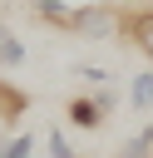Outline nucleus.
Masks as SVG:
<instances>
[{"mask_svg":"<svg viewBox=\"0 0 153 158\" xmlns=\"http://www.w3.org/2000/svg\"><path fill=\"white\" fill-rule=\"evenodd\" d=\"M25 109H30V94H25V89H15L10 79H0V123H5V133L25 118Z\"/></svg>","mask_w":153,"mask_h":158,"instance_id":"nucleus-5","label":"nucleus"},{"mask_svg":"<svg viewBox=\"0 0 153 158\" xmlns=\"http://www.w3.org/2000/svg\"><path fill=\"white\" fill-rule=\"evenodd\" d=\"M123 35L143 49V59L153 64V10H123Z\"/></svg>","mask_w":153,"mask_h":158,"instance_id":"nucleus-4","label":"nucleus"},{"mask_svg":"<svg viewBox=\"0 0 153 158\" xmlns=\"http://www.w3.org/2000/svg\"><path fill=\"white\" fill-rule=\"evenodd\" d=\"M5 158H35V133H30V128L10 133V143H5Z\"/></svg>","mask_w":153,"mask_h":158,"instance_id":"nucleus-10","label":"nucleus"},{"mask_svg":"<svg viewBox=\"0 0 153 158\" xmlns=\"http://www.w3.org/2000/svg\"><path fill=\"white\" fill-rule=\"evenodd\" d=\"M44 148H49V158H79V153H74V143H69V133H64L59 123H49V133H44Z\"/></svg>","mask_w":153,"mask_h":158,"instance_id":"nucleus-9","label":"nucleus"},{"mask_svg":"<svg viewBox=\"0 0 153 158\" xmlns=\"http://www.w3.org/2000/svg\"><path fill=\"white\" fill-rule=\"evenodd\" d=\"M128 109L133 114H153V64L128 79Z\"/></svg>","mask_w":153,"mask_h":158,"instance_id":"nucleus-6","label":"nucleus"},{"mask_svg":"<svg viewBox=\"0 0 153 158\" xmlns=\"http://www.w3.org/2000/svg\"><path fill=\"white\" fill-rule=\"evenodd\" d=\"M25 59H30L25 40H20V35H15V30H10L5 20H0V69H20Z\"/></svg>","mask_w":153,"mask_h":158,"instance_id":"nucleus-7","label":"nucleus"},{"mask_svg":"<svg viewBox=\"0 0 153 158\" xmlns=\"http://www.w3.org/2000/svg\"><path fill=\"white\" fill-rule=\"evenodd\" d=\"M94 104H99L104 114H114V109H118V94H114V89L104 84V89H94Z\"/></svg>","mask_w":153,"mask_h":158,"instance_id":"nucleus-12","label":"nucleus"},{"mask_svg":"<svg viewBox=\"0 0 153 158\" xmlns=\"http://www.w3.org/2000/svg\"><path fill=\"white\" fill-rule=\"evenodd\" d=\"M74 35L84 40H118L123 35V10H114L109 0H79V15H74Z\"/></svg>","mask_w":153,"mask_h":158,"instance_id":"nucleus-1","label":"nucleus"},{"mask_svg":"<svg viewBox=\"0 0 153 158\" xmlns=\"http://www.w3.org/2000/svg\"><path fill=\"white\" fill-rule=\"evenodd\" d=\"M5 143H10V133H0V158H5Z\"/></svg>","mask_w":153,"mask_h":158,"instance_id":"nucleus-13","label":"nucleus"},{"mask_svg":"<svg viewBox=\"0 0 153 158\" xmlns=\"http://www.w3.org/2000/svg\"><path fill=\"white\" fill-rule=\"evenodd\" d=\"M64 118H69L74 128H84V133H94V128H104V123H109V114L94 104V94H74V99L64 104Z\"/></svg>","mask_w":153,"mask_h":158,"instance_id":"nucleus-2","label":"nucleus"},{"mask_svg":"<svg viewBox=\"0 0 153 158\" xmlns=\"http://www.w3.org/2000/svg\"><path fill=\"white\" fill-rule=\"evenodd\" d=\"M79 79H89V89H104V84H109V69H99V64H84V69H79Z\"/></svg>","mask_w":153,"mask_h":158,"instance_id":"nucleus-11","label":"nucleus"},{"mask_svg":"<svg viewBox=\"0 0 153 158\" xmlns=\"http://www.w3.org/2000/svg\"><path fill=\"white\" fill-rule=\"evenodd\" d=\"M118 158H153V123H143L138 133H128L123 148H118Z\"/></svg>","mask_w":153,"mask_h":158,"instance_id":"nucleus-8","label":"nucleus"},{"mask_svg":"<svg viewBox=\"0 0 153 158\" xmlns=\"http://www.w3.org/2000/svg\"><path fill=\"white\" fill-rule=\"evenodd\" d=\"M30 10H35V20H44V25H54V30H69V35H74V15H79V5H74V0H30Z\"/></svg>","mask_w":153,"mask_h":158,"instance_id":"nucleus-3","label":"nucleus"}]
</instances>
